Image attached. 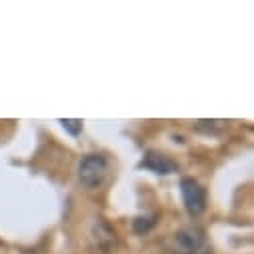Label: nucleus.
<instances>
[{"mask_svg":"<svg viewBox=\"0 0 254 254\" xmlns=\"http://www.w3.org/2000/svg\"><path fill=\"white\" fill-rule=\"evenodd\" d=\"M108 178V160L102 154H88L78 166V180L86 190H98Z\"/></svg>","mask_w":254,"mask_h":254,"instance_id":"obj_1","label":"nucleus"},{"mask_svg":"<svg viewBox=\"0 0 254 254\" xmlns=\"http://www.w3.org/2000/svg\"><path fill=\"white\" fill-rule=\"evenodd\" d=\"M60 124L64 126V128H66L72 136H78L80 130H82V122H80V120H70V118H66V120H60Z\"/></svg>","mask_w":254,"mask_h":254,"instance_id":"obj_5","label":"nucleus"},{"mask_svg":"<svg viewBox=\"0 0 254 254\" xmlns=\"http://www.w3.org/2000/svg\"><path fill=\"white\" fill-rule=\"evenodd\" d=\"M142 166L156 172V174H172V172L178 170V164L174 160H170L168 156L158 154V152H146V156L142 160Z\"/></svg>","mask_w":254,"mask_h":254,"instance_id":"obj_4","label":"nucleus"},{"mask_svg":"<svg viewBox=\"0 0 254 254\" xmlns=\"http://www.w3.org/2000/svg\"><path fill=\"white\" fill-rule=\"evenodd\" d=\"M176 244L184 254H196L204 246V234L198 228H182L176 232Z\"/></svg>","mask_w":254,"mask_h":254,"instance_id":"obj_3","label":"nucleus"},{"mask_svg":"<svg viewBox=\"0 0 254 254\" xmlns=\"http://www.w3.org/2000/svg\"><path fill=\"white\" fill-rule=\"evenodd\" d=\"M180 192L186 210L192 216H200L206 210V192L204 188L194 178H182L180 180Z\"/></svg>","mask_w":254,"mask_h":254,"instance_id":"obj_2","label":"nucleus"}]
</instances>
